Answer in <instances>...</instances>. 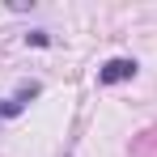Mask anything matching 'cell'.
Instances as JSON below:
<instances>
[{
    "label": "cell",
    "mask_w": 157,
    "mask_h": 157,
    "mask_svg": "<svg viewBox=\"0 0 157 157\" xmlns=\"http://www.w3.org/2000/svg\"><path fill=\"white\" fill-rule=\"evenodd\" d=\"M0 123H4V119H0Z\"/></svg>",
    "instance_id": "277c9868"
},
{
    "label": "cell",
    "mask_w": 157,
    "mask_h": 157,
    "mask_svg": "<svg viewBox=\"0 0 157 157\" xmlns=\"http://www.w3.org/2000/svg\"><path fill=\"white\" fill-rule=\"evenodd\" d=\"M26 43H30V47H47L51 38H47V30H30V34H26Z\"/></svg>",
    "instance_id": "3957f363"
},
{
    "label": "cell",
    "mask_w": 157,
    "mask_h": 157,
    "mask_svg": "<svg viewBox=\"0 0 157 157\" xmlns=\"http://www.w3.org/2000/svg\"><path fill=\"white\" fill-rule=\"evenodd\" d=\"M38 94H43V85H38V81H26L13 98H4V102H0V119H17V115H21V110L38 98Z\"/></svg>",
    "instance_id": "7a4b0ae2"
},
{
    "label": "cell",
    "mask_w": 157,
    "mask_h": 157,
    "mask_svg": "<svg viewBox=\"0 0 157 157\" xmlns=\"http://www.w3.org/2000/svg\"><path fill=\"white\" fill-rule=\"evenodd\" d=\"M136 59L132 55H115V59H106L102 68H98V85H119V81H132L136 77Z\"/></svg>",
    "instance_id": "6da1fadb"
}]
</instances>
